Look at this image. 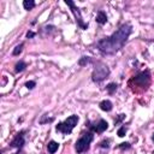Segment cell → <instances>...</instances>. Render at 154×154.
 I'll use <instances>...</instances> for the list:
<instances>
[{"label":"cell","mask_w":154,"mask_h":154,"mask_svg":"<svg viewBox=\"0 0 154 154\" xmlns=\"http://www.w3.org/2000/svg\"><path fill=\"white\" fill-rule=\"evenodd\" d=\"M131 31H132L131 24L125 23L116 32H113L111 36L97 41L96 46H97L99 51L103 54H114L124 47V45H125L128 37L130 36Z\"/></svg>","instance_id":"6da1fadb"},{"label":"cell","mask_w":154,"mask_h":154,"mask_svg":"<svg viewBox=\"0 0 154 154\" xmlns=\"http://www.w3.org/2000/svg\"><path fill=\"white\" fill-rule=\"evenodd\" d=\"M77 123H78V116H75L73 114V116H70L64 122L58 123V125L55 126V129H57V131H59V132H61L64 135H69V134L72 132V130L77 125Z\"/></svg>","instance_id":"7a4b0ae2"},{"label":"cell","mask_w":154,"mask_h":154,"mask_svg":"<svg viewBox=\"0 0 154 154\" xmlns=\"http://www.w3.org/2000/svg\"><path fill=\"white\" fill-rule=\"evenodd\" d=\"M93 138H94L93 132H89V131H88V132L82 134V136L77 140V142H76V144H75L76 152H77L78 154H82V153L87 152V150L89 149V144H90V142L93 141Z\"/></svg>","instance_id":"3957f363"},{"label":"cell","mask_w":154,"mask_h":154,"mask_svg":"<svg viewBox=\"0 0 154 154\" xmlns=\"http://www.w3.org/2000/svg\"><path fill=\"white\" fill-rule=\"evenodd\" d=\"M108 75H109V69L107 67V65H105L102 63H97L95 69H94V71H93L91 78H93L94 82H101Z\"/></svg>","instance_id":"277c9868"},{"label":"cell","mask_w":154,"mask_h":154,"mask_svg":"<svg viewBox=\"0 0 154 154\" xmlns=\"http://www.w3.org/2000/svg\"><path fill=\"white\" fill-rule=\"evenodd\" d=\"M65 4H66L67 6H70V7H71V11H72V13L75 14V18H76L77 24H78L82 29H87V28H88V25H87L85 23H83V18H82V16H81L79 8H78V7H76L75 2H72L71 0H65Z\"/></svg>","instance_id":"5b68a950"},{"label":"cell","mask_w":154,"mask_h":154,"mask_svg":"<svg viewBox=\"0 0 154 154\" xmlns=\"http://www.w3.org/2000/svg\"><path fill=\"white\" fill-rule=\"evenodd\" d=\"M135 82H136L140 87L147 88V85L149 84V73H148V71L138 73V75L135 77Z\"/></svg>","instance_id":"8992f818"},{"label":"cell","mask_w":154,"mask_h":154,"mask_svg":"<svg viewBox=\"0 0 154 154\" xmlns=\"http://www.w3.org/2000/svg\"><path fill=\"white\" fill-rule=\"evenodd\" d=\"M89 128H90L94 132H99V134H101V132H103V131H106V130L108 129V123H107L105 119H100L96 124H94V125H89Z\"/></svg>","instance_id":"52a82bcc"},{"label":"cell","mask_w":154,"mask_h":154,"mask_svg":"<svg viewBox=\"0 0 154 154\" xmlns=\"http://www.w3.org/2000/svg\"><path fill=\"white\" fill-rule=\"evenodd\" d=\"M24 131H20V132H18L16 136H14V138L11 141V147H13V148H18V149H20L23 146H24Z\"/></svg>","instance_id":"ba28073f"},{"label":"cell","mask_w":154,"mask_h":154,"mask_svg":"<svg viewBox=\"0 0 154 154\" xmlns=\"http://www.w3.org/2000/svg\"><path fill=\"white\" fill-rule=\"evenodd\" d=\"M99 106H100V108H101L102 111H105V112H109V111H112V108H113V105H112V102H111L109 100H103V101H101Z\"/></svg>","instance_id":"9c48e42d"},{"label":"cell","mask_w":154,"mask_h":154,"mask_svg":"<svg viewBox=\"0 0 154 154\" xmlns=\"http://www.w3.org/2000/svg\"><path fill=\"white\" fill-rule=\"evenodd\" d=\"M59 148V143L55 142V141H49L48 144H47V150L49 154H54Z\"/></svg>","instance_id":"30bf717a"},{"label":"cell","mask_w":154,"mask_h":154,"mask_svg":"<svg viewBox=\"0 0 154 154\" xmlns=\"http://www.w3.org/2000/svg\"><path fill=\"white\" fill-rule=\"evenodd\" d=\"M96 22L99 24H105L107 22V16L103 11H99L97 14H96Z\"/></svg>","instance_id":"8fae6325"},{"label":"cell","mask_w":154,"mask_h":154,"mask_svg":"<svg viewBox=\"0 0 154 154\" xmlns=\"http://www.w3.org/2000/svg\"><path fill=\"white\" fill-rule=\"evenodd\" d=\"M23 7L26 10V11H30L35 7V1L34 0H24L23 1Z\"/></svg>","instance_id":"7c38bea8"},{"label":"cell","mask_w":154,"mask_h":154,"mask_svg":"<svg viewBox=\"0 0 154 154\" xmlns=\"http://www.w3.org/2000/svg\"><path fill=\"white\" fill-rule=\"evenodd\" d=\"M25 67H26V64H25L24 61H19V63H17V64L14 65V71H16V72H22Z\"/></svg>","instance_id":"4fadbf2b"},{"label":"cell","mask_w":154,"mask_h":154,"mask_svg":"<svg viewBox=\"0 0 154 154\" xmlns=\"http://www.w3.org/2000/svg\"><path fill=\"white\" fill-rule=\"evenodd\" d=\"M106 89L108 90L109 94H113V93L117 90V84H116V83H109V84L106 87Z\"/></svg>","instance_id":"5bb4252c"},{"label":"cell","mask_w":154,"mask_h":154,"mask_svg":"<svg viewBox=\"0 0 154 154\" xmlns=\"http://www.w3.org/2000/svg\"><path fill=\"white\" fill-rule=\"evenodd\" d=\"M23 46H24L23 43H20V45H18V46H17V47H16V48L13 49V52H12V54H13V55H18V54H19V53L22 52V49H23Z\"/></svg>","instance_id":"9a60e30c"},{"label":"cell","mask_w":154,"mask_h":154,"mask_svg":"<svg viewBox=\"0 0 154 154\" xmlns=\"http://www.w3.org/2000/svg\"><path fill=\"white\" fill-rule=\"evenodd\" d=\"M88 61H89V58H88V57H82V58L79 59L78 64H79L81 66H84L85 64H88Z\"/></svg>","instance_id":"2e32d148"},{"label":"cell","mask_w":154,"mask_h":154,"mask_svg":"<svg viewBox=\"0 0 154 154\" xmlns=\"http://www.w3.org/2000/svg\"><path fill=\"white\" fill-rule=\"evenodd\" d=\"M125 132H126V128L125 126H122V128H119V130H118V136L119 137H123V136H125Z\"/></svg>","instance_id":"e0dca14e"},{"label":"cell","mask_w":154,"mask_h":154,"mask_svg":"<svg viewBox=\"0 0 154 154\" xmlns=\"http://www.w3.org/2000/svg\"><path fill=\"white\" fill-rule=\"evenodd\" d=\"M35 85H36V83H35L34 81H28V82L25 83V87H26L28 89H32V88H35Z\"/></svg>","instance_id":"ac0fdd59"},{"label":"cell","mask_w":154,"mask_h":154,"mask_svg":"<svg viewBox=\"0 0 154 154\" xmlns=\"http://www.w3.org/2000/svg\"><path fill=\"white\" fill-rule=\"evenodd\" d=\"M108 143H109V140H103L102 142L99 143V146H100L101 148H108Z\"/></svg>","instance_id":"d6986e66"},{"label":"cell","mask_w":154,"mask_h":154,"mask_svg":"<svg viewBox=\"0 0 154 154\" xmlns=\"http://www.w3.org/2000/svg\"><path fill=\"white\" fill-rule=\"evenodd\" d=\"M118 148H125V149H128V148H130V143H128V142H124V143H120L119 146H118Z\"/></svg>","instance_id":"ffe728a7"},{"label":"cell","mask_w":154,"mask_h":154,"mask_svg":"<svg viewBox=\"0 0 154 154\" xmlns=\"http://www.w3.org/2000/svg\"><path fill=\"white\" fill-rule=\"evenodd\" d=\"M35 36V32H32V31H28L26 32V37L28 38H31V37H34Z\"/></svg>","instance_id":"44dd1931"},{"label":"cell","mask_w":154,"mask_h":154,"mask_svg":"<svg viewBox=\"0 0 154 154\" xmlns=\"http://www.w3.org/2000/svg\"><path fill=\"white\" fill-rule=\"evenodd\" d=\"M152 140H153V142H154V134L152 135Z\"/></svg>","instance_id":"7402d4cb"},{"label":"cell","mask_w":154,"mask_h":154,"mask_svg":"<svg viewBox=\"0 0 154 154\" xmlns=\"http://www.w3.org/2000/svg\"><path fill=\"white\" fill-rule=\"evenodd\" d=\"M16 154H24V153H22V152L19 150V152H18V153H16Z\"/></svg>","instance_id":"603a6c76"}]
</instances>
